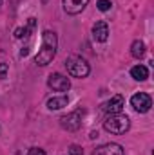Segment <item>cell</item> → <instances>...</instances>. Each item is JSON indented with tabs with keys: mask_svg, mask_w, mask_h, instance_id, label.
Masks as SVG:
<instances>
[{
	"mask_svg": "<svg viewBox=\"0 0 154 155\" xmlns=\"http://www.w3.org/2000/svg\"><path fill=\"white\" fill-rule=\"evenodd\" d=\"M27 54H29V47H24V49L20 51V56L24 58V56H27Z\"/></svg>",
	"mask_w": 154,
	"mask_h": 155,
	"instance_id": "19",
	"label": "cell"
},
{
	"mask_svg": "<svg viewBox=\"0 0 154 155\" xmlns=\"http://www.w3.org/2000/svg\"><path fill=\"white\" fill-rule=\"evenodd\" d=\"M93 36L96 41H107L109 38V25L105 22H96L93 25Z\"/></svg>",
	"mask_w": 154,
	"mask_h": 155,
	"instance_id": "10",
	"label": "cell"
},
{
	"mask_svg": "<svg viewBox=\"0 0 154 155\" xmlns=\"http://www.w3.org/2000/svg\"><path fill=\"white\" fill-rule=\"evenodd\" d=\"M65 67H67V72L73 78H85L91 72L89 63L82 56H69L65 60Z\"/></svg>",
	"mask_w": 154,
	"mask_h": 155,
	"instance_id": "3",
	"label": "cell"
},
{
	"mask_svg": "<svg viewBox=\"0 0 154 155\" xmlns=\"http://www.w3.org/2000/svg\"><path fill=\"white\" fill-rule=\"evenodd\" d=\"M83 114H85V110H83V108H78V110H75V112L64 116L62 119H60L62 128H65L67 132H76L78 128L82 126V117H83Z\"/></svg>",
	"mask_w": 154,
	"mask_h": 155,
	"instance_id": "4",
	"label": "cell"
},
{
	"mask_svg": "<svg viewBox=\"0 0 154 155\" xmlns=\"http://www.w3.org/2000/svg\"><path fill=\"white\" fill-rule=\"evenodd\" d=\"M0 5H2V0H0Z\"/></svg>",
	"mask_w": 154,
	"mask_h": 155,
	"instance_id": "20",
	"label": "cell"
},
{
	"mask_svg": "<svg viewBox=\"0 0 154 155\" xmlns=\"http://www.w3.org/2000/svg\"><path fill=\"white\" fill-rule=\"evenodd\" d=\"M89 0H64V11L67 15H80L87 7Z\"/></svg>",
	"mask_w": 154,
	"mask_h": 155,
	"instance_id": "8",
	"label": "cell"
},
{
	"mask_svg": "<svg viewBox=\"0 0 154 155\" xmlns=\"http://www.w3.org/2000/svg\"><path fill=\"white\" fill-rule=\"evenodd\" d=\"M103 128L109 134L121 135V134H125L131 128V119L127 116H123V114H111V116L103 121Z\"/></svg>",
	"mask_w": 154,
	"mask_h": 155,
	"instance_id": "2",
	"label": "cell"
},
{
	"mask_svg": "<svg viewBox=\"0 0 154 155\" xmlns=\"http://www.w3.org/2000/svg\"><path fill=\"white\" fill-rule=\"evenodd\" d=\"M111 5H113V4H111V0H98V2H96V7H98L100 11H103V13H105V11H109V9H111Z\"/></svg>",
	"mask_w": 154,
	"mask_h": 155,
	"instance_id": "14",
	"label": "cell"
},
{
	"mask_svg": "<svg viewBox=\"0 0 154 155\" xmlns=\"http://www.w3.org/2000/svg\"><path fill=\"white\" fill-rule=\"evenodd\" d=\"M47 85H49V88H53V90H56V92H67V90L71 88V81H69V78L62 76V74H58V72H54V74L49 76Z\"/></svg>",
	"mask_w": 154,
	"mask_h": 155,
	"instance_id": "6",
	"label": "cell"
},
{
	"mask_svg": "<svg viewBox=\"0 0 154 155\" xmlns=\"http://www.w3.org/2000/svg\"><path fill=\"white\" fill-rule=\"evenodd\" d=\"M27 155H45V152L40 150V148H31V150L27 152Z\"/></svg>",
	"mask_w": 154,
	"mask_h": 155,
	"instance_id": "18",
	"label": "cell"
},
{
	"mask_svg": "<svg viewBox=\"0 0 154 155\" xmlns=\"http://www.w3.org/2000/svg\"><path fill=\"white\" fill-rule=\"evenodd\" d=\"M69 155H83V150H82L78 144H73V146L69 148Z\"/></svg>",
	"mask_w": 154,
	"mask_h": 155,
	"instance_id": "16",
	"label": "cell"
},
{
	"mask_svg": "<svg viewBox=\"0 0 154 155\" xmlns=\"http://www.w3.org/2000/svg\"><path fill=\"white\" fill-rule=\"evenodd\" d=\"M67 103H69L67 96H54V97L47 99V108L49 110H60V108L67 107Z\"/></svg>",
	"mask_w": 154,
	"mask_h": 155,
	"instance_id": "11",
	"label": "cell"
},
{
	"mask_svg": "<svg viewBox=\"0 0 154 155\" xmlns=\"http://www.w3.org/2000/svg\"><path fill=\"white\" fill-rule=\"evenodd\" d=\"M7 76V63H0V79Z\"/></svg>",
	"mask_w": 154,
	"mask_h": 155,
	"instance_id": "17",
	"label": "cell"
},
{
	"mask_svg": "<svg viewBox=\"0 0 154 155\" xmlns=\"http://www.w3.org/2000/svg\"><path fill=\"white\" fill-rule=\"evenodd\" d=\"M93 155H123V148L116 143H107L93 150Z\"/></svg>",
	"mask_w": 154,
	"mask_h": 155,
	"instance_id": "9",
	"label": "cell"
},
{
	"mask_svg": "<svg viewBox=\"0 0 154 155\" xmlns=\"http://www.w3.org/2000/svg\"><path fill=\"white\" fill-rule=\"evenodd\" d=\"M131 76L134 78L136 81H143V79L149 78V71H147L145 65H136V67L131 69Z\"/></svg>",
	"mask_w": 154,
	"mask_h": 155,
	"instance_id": "12",
	"label": "cell"
},
{
	"mask_svg": "<svg viewBox=\"0 0 154 155\" xmlns=\"http://www.w3.org/2000/svg\"><path fill=\"white\" fill-rule=\"evenodd\" d=\"M131 54L134 58H143L145 56V43L142 40H134L131 45Z\"/></svg>",
	"mask_w": 154,
	"mask_h": 155,
	"instance_id": "13",
	"label": "cell"
},
{
	"mask_svg": "<svg viewBox=\"0 0 154 155\" xmlns=\"http://www.w3.org/2000/svg\"><path fill=\"white\" fill-rule=\"evenodd\" d=\"M29 36V31H27V27H18L16 31H15V38H27Z\"/></svg>",
	"mask_w": 154,
	"mask_h": 155,
	"instance_id": "15",
	"label": "cell"
},
{
	"mask_svg": "<svg viewBox=\"0 0 154 155\" xmlns=\"http://www.w3.org/2000/svg\"><path fill=\"white\" fill-rule=\"evenodd\" d=\"M56 47H58V38H56V33L53 31H44L42 35V47H40L38 54L35 58L37 65L40 67H45L53 61V58L56 56Z\"/></svg>",
	"mask_w": 154,
	"mask_h": 155,
	"instance_id": "1",
	"label": "cell"
},
{
	"mask_svg": "<svg viewBox=\"0 0 154 155\" xmlns=\"http://www.w3.org/2000/svg\"><path fill=\"white\" fill-rule=\"evenodd\" d=\"M131 105H132V108H134L136 112L145 114V112L151 110V107H152V99H151L149 94H145V92H138V94H134V96L131 97Z\"/></svg>",
	"mask_w": 154,
	"mask_h": 155,
	"instance_id": "5",
	"label": "cell"
},
{
	"mask_svg": "<svg viewBox=\"0 0 154 155\" xmlns=\"http://www.w3.org/2000/svg\"><path fill=\"white\" fill-rule=\"evenodd\" d=\"M125 101H123V96H113L109 101H105L102 105V110L107 112V114H120L121 108H123Z\"/></svg>",
	"mask_w": 154,
	"mask_h": 155,
	"instance_id": "7",
	"label": "cell"
}]
</instances>
